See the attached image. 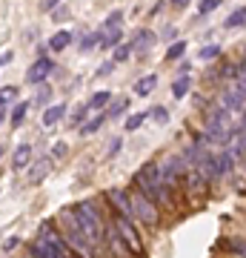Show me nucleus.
<instances>
[{"mask_svg": "<svg viewBox=\"0 0 246 258\" xmlns=\"http://www.w3.org/2000/svg\"><path fill=\"white\" fill-rule=\"evenodd\" d=\"M52 69H55V63H52V60H49V57H37V63H32L29 66V72H26V81L29 83H43L46 81V75L52 72Z\"/></svg>", "mask_w": 246, "mask_h": 258, "instance_id": "obj_7", "label": "nucleus"}, {"mask_svg": "<svg viewBox=\"0 0 246 258\" xmlns=\"http://www.w3.org/2000/svg\"><path fill=\"white\" fill-rule=\"evenodd\" d=\"M120 20H123V15H120V12H112L109 18H106V23H103V29H109V26H118Z\"/></svg>", "mask_w": 246, "mask_h": 258, "instance_id": "obj_34", "label": "nucleus"}, {"mask_svg": "<svg viewBox=\"0 0 246 258\" xmlns=\"http://www.w3.org/2000/svg\"><path fill=\"white\" fill-rule=\"evenodd\" d=\"M69 43H72V32L60 29V32H57V35L52 37V40H49V49H52V52H63V49L69 46Z\"/></svg>", "mask_w": 246, "mask_h": 258, "instance_id": "obj_16", "label": "nucleus"}, {"mask_svg": "<svg viewBox=\"0 0 246 258\" xmlns=\"http://www.w3.org/2000/svg\"><path fill=\"white\" fill-rule=\"evenodd\" d=\"M226 247L232 249V252H240V255H246V241H240V238H232V241H226Z\"/></svg>", "mask_w": 246, "mask_h": 258, "instance_id": "obj_33", "label": "nucleus"}, {"mask_svg": "<svg viewBox=\"0 0 246 258\" xmlns=\"http://www.w3.org/2000/svg\"><path fill=\"white\" fill-rule=\"evenodd\" d=\"M118 235H120V241L126 244V249H129V252H135V255H143L140 238H137V232L132 230V224H129V218H120V221H118Z\"/></svg>", "mask_w": 246, "mask_h": 258, "instance_id": "obj_6", "label": "nucleus"}, {"mask_svg": "<svg viewBox=\"0 0 246 258\" xmlns=\"http://www.w3.org/2000/svg\"><path fill=\"white\" fill-rule=\"evenodd\" d=\"M183 52H186V43H183V40H178V43H172V46L166 49V60H178Z\"/></svg>", "mask_w": 246, "mask_h": 258, "instance_id": "obj_23", "label": "nucleus"}, {"mask_svg": "<svg viewBox=\"0 0 246 258\" xmlns=\"http://www.w3.org/2000/svg\"><path fill=\"white\" fill-rule=\"evenodd\" d=\"M109 101H112V92H95L89 101V109H103Z\"/></svg>", "mask_w": 246, "mask_h": 258, "instance_id": "obj_21", "label": "nucleus"}, {"mask_svg": "<svg viewBox=\"0 0 246 258\" xmlns=\"http://www.w3.org/2000/svg\"><path fill=\"white\" fill-rule=\"evenodd\" d=\"M9 60H12V55H9V52H6V55H0V66H6Z\"/></svg>", "mask_w": 246, "mask_h": 258, "instance_id": "obj_42", "label": "nucleus"}, {"mask_svg": "<svg viewBox=\"0 0 246 258\" xmlns=\"http://www.w3.org/2000/svg\"><path fill=\"white\" fill-rule=\"evenodd\" d=\"M132 210H135V215L143 224H155L157 221V207L149 201V195L146 192H137L135 198H132Z\"/></svg>", "mask_w": 246, "mask_h": 258, "instance_id": "obj_3", "label": "nucleus"}, {"mask_svg": "<svg viewBox=\"0 0 246 258\" xmlns=\"http://www.w3.org/2000/svg\"><path fill=\"white\" fill-rule=\"evenodd\" d=\"M37 238H46L63 258H72V249H69V244L63 241V235H57V232H55L52 221H43V224H40V235H37Z\"/></svg>", "mask_w": 246, "mask_h": 258, "instance_id": "obj_5", "label": "nucleus"}, {"mask_svg": "<svg viewBox=\"0 0 246 258\" xmlns=\"http://www.w3.org/2000/svg\"><path fill=\"white\" fill-rule=\"evenodd\" d=\"M155 86H157V78H155V75H146V78H140V81L135 83V92L137 95H149Z\"/></svg>", "mask_w": 246, "mask_h": 258, "instance_id": "obj_18", "label": "nucleus"}, {"mask_svg": "<svg viewBox=\"0 0 246 258\" xmlns=\"http://www.w3.org/2000/svg\"><path fill=\"white\" fill-rule=\"evenodd\" d=\"M52 172V158H40V161H35L32 164V169H29V181H43L46 175Z\"/></svg>", "mask_w": 246, "mask_h": 258, "instance_id": "obj_11", "label": "nucleus"}, {"mask_svg": "<svg viewBox=\"0 0 246 258\" xmlns=\"http://www.w3.org/2000/svg\"><path fill=\"white\" fill-rule=\"evenodd\" d=\"M46 98H49V86H40V89H37V95H35V101H37V103H43Z\"/></svg>", "mask_w": 246, "mask_h": 258, "instance_id": "obj_37", "label": "nucleus"}, {"mask_svg": "<svg viewBox=\"0 0 246 258\" xmlns=\"http://www.w3.org/2000/svg\"><path fill=\"white\" fill-rule=\"evenodd\" d=\"M149 118L155 120V123H169V112H166L163 106H155V109L149 112Z\"/></svg>", "mask_w": 246, "mask_h": 258, "instance_id": "obj_27", "label": "nucleus"}, {"mask_svg": "<svg viewBox=\"0 0 246 258\" xmlns=\"http://www.w3.org/2000/svg\"><path fill=\"white\" fill-rule=\"evenodd\" d=\"M15 98H18V86H3V89H0V106L15 101Z\"/></svg>", "mask_w": 246, "mask_h": 258, "instance_id": "obj_26", "label": "nucleus"}, {"mask_svg": "<svg viewBox=\"0 0 246 258\" xmlns=\"http://www.w3.org/2000/svg\"><path fill=\"white\" fill-rule=\"evenodd\" d=\"M220 3H223V0H201V6H198V12H201V15H209V12H215V9H218Z\"/></svg>", "mask_w": 246, "mask_h": 258, "instance_id": "obj_30", "label": "nucleus"}, {"mask_svg": "<svg viewBox=\"0 0 246 258\" xmlns=\"http://www.w3.org/2000/svg\"><path fill=\"white\" fill-rule=\"evenodd\" d=\"M189 83H192L189 75H181V78L172 83V95H175V98H183V95L189 92Z\"/></svg>", "mask_w": 246, "mask_h": 258, "instance_id": "obj_19", "label": "nucleus"}, {"mask_svg": "<svg viewBox=\"0 0 246 258\" xmlns=\"http://www.w3.org/2000/svg\"><path fill=\"white\" fill-rule=\"evenodd\" d=\"M118 152H120V138H112L109 149H106V158H115Z\"/></svg>", "mask_w": 246, "mask_h": 258, "instance_id": "obj_35", "label": "nucleus"}, {"mask_svg": "<svg viewBox=\"0 0 246 258\" xmlns=\"http://www.w3.org/2000/svg\"><path fill=\"white\" fill-rule=\"evenodd\" d=\"M0 158H3V147H0Z\"/></svg>", "mask_w": 246, "mask_h": 258, "instance_id": "obj_44", "label": "nucleus"}, {"mask_svg": "<svg viewBox=\"0 0 246 258\" xmlns=\"http://www.w3.org/2000/svg\"><path fill=\"white\" fill-rule=\"evenodd\" d=\"M218 55H220V46H203L198 57H201V60H212V57H218Z\"/></svg>", "mask_w": 246, "mask_h": 258, "instance_id": "obj_31", "label": "nucleus"}, {"mask_svg": "<svg viewBox=\"0 0 246 258\" xmlns=\"http://www.w3.org/2000/svg\"><path fill=\"white\" fill-rule=\"evenodd\" d=\"M0 120H3V106H0Z\"/></svg>", "mask_w": 246, "mask_h": 258, "instance_id": "obj_43", "label": "nucleus"}, {"mask_svg": "<svg viewBox=\"0 0 246 258\" xmlns=\"http://www.w3.org/2000/svg\"><path fill=\"white\" fill-rule=\"evenodd\" d=\"M72 218H74V224L80 227L83 235L89 238V244H98V241L103 238V221H101V215H98V210H95L89 201L77 204L72 210Z\"/></svg>", "mask_w": 246, "mask_h": 258, "instance_id": "obj_1", "label": "nucleus"}, {"mask_svg": "<svg viewBox=\"0 0 246 258\" xmlns=\"http://www.w3.org/2000/svg\"><path fill=\"white\" fill-rule=\"evenodd\" d=\"M52 155H55V158H63L66 155V144H63V141H57L55 147H52Z\"/></svg>", "mask_w": 246, "mask_h": 258, "instance_id": "obj_36", "label": "nucleus"}, {"mask_svg": "<svg viewBox=\"0 0 246 258\" xmlns=\"http://www.w3.org/2000/svg\"><path fill=\"white\" fill-rule=\"evenodd\" d=\"M26 109H29V103H18V106H15V112H12V126H20V123H23Z\"/></svg>", "mask_w": 246, "mask_h": 258, "instance_id": "obj_24", "label": "nucleus"}, {"mask_svg": "<svg viewBox=\"0 0 246 258\" xmlns=\"http://www.w3.org/2000/svg\"><path fill=\"white\" fill-rule=\"evenodd\" d=\"M155 46V35L149 32V29H143V32H137V37L132 40V55L137 57H146V52Z\"/></svg>", "mask_w": 246, "mask_h": 258, "instance_id": "obj_9", "label": "nucleus"}, {"mask_svg": "<svg viewBox=\"0 0 246 258\" xmlns=\"http://www.w3.org/2000/svg\"><path fill=\"white\" fill-rule=\"evenodd\" d=\"M32 255H35V258H63L46 238H37L35 244H32Z\"/></svg>", "mask_w": 246, "mask_h": 258, "instance_id": "obj_12", "label": "nucleus"}, {"mask_svg": "<svg viewBox=\"0 0 246 258\" xmlns=\"http://www.w3.org/2000/svg\"><path fill=\"white\" fill-rule=\"evenodd\" d=\"M126 106H129V98H126V101H115V103H112V109H109V115H106V118H118L120 112L126 109Z\"/></svg>", "mask_w": 246, "mask_h": 258, "instance_id": "obj_32", "label": "nucleus"}, {"mask_svg": "<svg viewBox=\"0 0 246 258\" xmlns=\"http://www.w3.org/2000/svg\"><path fill=\"white\" fill-rule=\"evenodd\" d=\"M32 164V147L29 144H20L18 149H15V158H12V166L15 169H23V166Z\"/></svg>", "mask_w": 246, "mask_h": 258, "instance_id": "obj_14", "label": "nucleus"}, {"mask_svg": "<svg viewBox=\"0 0 246 258\" xmlns=\"http://www.w3.org/2000/svg\"><path fill=\"white\" fill-rule=\"evenodd\" d=\"M129 55H132V43H118V46H115V60H118V63H123V60H129Z\"/></svg>", "mask_w": 246, "mask_h": 258, "instance_id": "obj_25", "label": "nucleus"}, {"mask_svg": "<svg viewBox=\"0 0 246 258\" xmlns=\"http://www.w3.org/2000/svg\"><path fill=\"white\" fill-rule=\"evenodd\" d=\"M243 192H246V186H243Z\"/></svg>", "mask_w": 246, "mask_h": 258, "instance_id": "obj_45", "label": "nucleus"}, {"mask_svg": "<svg viewBox=\"0 0 246 258\" xmlns=\"http://www.w3.org/2000/svg\"><path fill=\"white\" fill-rule=\"evenodd\" d=\"M189 3H192V0H172V6H175V9H186Z\"/></svg>", "mask_w": 246, "mask_h": 258, "instance_id": "obj_39", "label": "nucleus"}, {"mask_svg": "<svg viewBox=\"0 0 246 258\" xmlns=\"http://www.w3.org/2000/svg\"><path fill=\"white\" fill-rule=\"evenodd\" d=\"M101 123H106V115H103V118H95V120H89L86 126H80V132H83V135H92V132H98V129H101Z\"/></svg>", "mask_w": 246, "mask_h": 258, "instance_id": "obj_29", "label": "nucleus"}, {"mask_svg": "<svg viewBox=\"0 0 246 258\" xmlns=\"http://www.w3.org/2000/svg\"><path fill=\"white\" fill-rule=\"evenodd\" d=\"M63 115H66V106H63V103H57V106H49V109L43 112V126H46V129L57 126V120H63Z\"/></svg>", "mask_w": 246, "mask_h": 258, "instance_id": "obj_13", "label": "nucleus"}, {"mask_svg": "<svg viewBox=\"0 0 246 258\" xmlns=\"http://www.w3.org/2000/svg\"><path fill=\"white\" fill-rule=\"evenodd\" d=\"M52 18H55L57 23H60V20H66V18H69V12H66L63 6H60V9H57V12H52Z\"/></svg>", "mask_w": 246, "mask_h": 258, "instance_id": "obj_38", "label": "nucleus"}, {"mask_svg": "<svg viewBox=\"0 0 246 258\" xmlns=\"http://www.w3.org/2000/svg\"><path fill=\"white\" fill-rule=\"evenodd\" d=\"M206 126H209V132H206V138L212 141V144H229V112L223 109V106H215V109L209 112V118H206Z\"/></svg>", "mask_w": 246, "mask_h": 258, "instance_id": "obj_2", "label": "nucleus"}, {"mask_svg": "<svg viewBox=\"0 0 246 258\" xmlns=\"http://www.w3.org/2000/svg\"><path fill=\"white\" fill-rule=\"evenodd\" d=\"M243 23H246V6H243V9H237V12H232V15L226 18V26H229V29L243 26Z\"/></svg>", "mask_w": 246, "mask_h": 258, "instance_id": "obj_22", "label": "nucleus"}, {"mask_svg": "<svg viewBox=\"0 0 246 258\" xmlns=\"http://www.w3.org/2000/svg\"><path fill=\"white\" fill-rule=\"evenodd\" d=\"M112 72V63H106V66H101V69H98V75H101V78H103V75H109Z\"/></svg>", "mask_w": 246, "mask_h": 258, "instance_id": "obj_41", "label": "nucleus"}, {"mask_svg": "<svg viewBox=\"0 0 246 258\" xmlns=\"http://www.w3.org/2000/svg\"><path fill=\"white\" fill-rule=\"evenodd\" d=\"M98 40H101V35H98V32H92V35L80 37V52H89V49L95 46V43H98Z\"/></svg>", "mask_w": 246, "mask_h": 258, "instance_id": "obj_28", "label": "nucleus"}, {"mask_svg": "<svg viewBox=\"0 0 246 258\" xmlns=\"http://www.w3.org/2000/svg\"><path fill=\"white\" fill-rule=\"evenodd\" d=\"M135 184L143 189L146 195H152L155 192V186L160 184V169H157V164H146L140 172L135 175Z\"/></svg>", "mask_w": 246, "mask_h": 258, "instance_id": "obj_4", "label": "nucleus"}, {"mask_svg": "<svg viewBox=\"0 0 246 258\" xmlns=\"http://www.w3.org/2000/svg\"><path fill=\"white\" fill-rule=\"evenodd\" d=\"M109 201H112V207L120 212V218H132V215H135V210H132V198H129L123 189H109Z\"/></svg>", "mask_w": 246, "mask_h": 258, "instance_id": "obj_8", "label": "nucleus"}, {"mask_svg": "<svg viewBox=\"0 0 246 258\" xmlns=\"http://www.w3.org/2000/svg\"><path fill=\"white\" fill-rule=\"evenodd\" d=\"M215 169H218V175H226L229 169H232V152L223 149L218 158H215Z\"/></svg>", "mask_w": 246, "mask_h": 258, "instance_id": "obj_17", "label": "nucleus"}, {"mask_svg": "<svg viewBox=\"0 0 246 258\" xmlns=\"http://www.w3.org/2000/svg\"><path fill=\"white\" fill-rule=\"evenodd\" d=\"M57 3L60 0H43V9H57Z\"/></svg>", "mask_w": 246, "mask_h": 258, "instance_id": "obj_40", "label": "nucleus"}, {"mask_svg": "<svg viewBox=\"0 0 246 258\" xmlns=\"http://www.w3.org/2000/svg\"><path fill=\"white\" fill-rule=\"evenodd\" d=\"M226 112H243V92H240V86L235 89H226L223 92V103H220Z\"/></svg>", "mask_w": 246, "mask_h": 258, "instance_id": "obj_10", "label": "nucleus"}, {"mask_svg": "<svg viewBox=\"0 0 246 258\" xmlns=\"http://www.w3.org/2000/svg\"><path fill=\"white\" fill-rule=\"evenodd\" d=\"M120 37H123L120 26H109V29H103V35H101V46H103V49L118 46V43H120Z\"/></svg>", "mask_w": 246, "mask_h": 258, "instance_id": "obj_15", "label": "nucleus"}, {"mask_svg": "<svg viewBox=\"0 0 246 258\" xmlns=\"http://www.w3.org/2000/svg\"><path fill=\"white\" fill-rule=\"evenodd\" d=\"M146 118H149L146 112H135V115H129V118H126V123H123V126H126L129 132H135V129L143 126V120H146Z\"/></svg>", "mask_w": 246, "mask_h": 258, "instance_id": "obj_20", "label": "nucleus"}]
</instances>
